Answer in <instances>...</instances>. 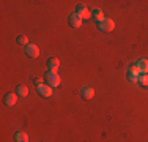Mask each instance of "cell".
<instances>
[{
    "mask_svg": "<svg viewBox=\"0 0 148 142\" xmlns=\"http://www.w3.org/2000/svg\"><path fill=\"white\" fill-rule=\"evenodd\" d=\"M38 92H40V95H41V97H44V98L52 97V87H51V85H47V84L40 85V87H38Z\"/></svg>",
    "mask_w": 148,
    "mask_h": 142,
    "instance_id": "6",
    "label": "cell"
},
{
    "mask_svg": "<svg viewBox=\"0 0 148 142\" xmlns=\"http://www.w3.org/2000/svg\"><path fill=\"white\" fill-rule=\"evenodd\" d=\"M3 99H5V104H6V106H14L17 98H16V95H14V93H6Z\"/></svg>",
    "mask_w": 148,
    "mask_h": 142,
    "instance_id": "9",
    "label": "cell"
},
{
    "mask_svg": "<svg viewBox=\"0 0 148 142\" xmlns=\"http://www.w3.org/2000/svg\"><path fill=\"white\" fill-rule=\"evenodd\" d=\"M16 92H17V95H21V97H27L29 95V88L25 87V85H17V88H16Z\"/></svg>",
    "mask_w": 148,
    "mask_h": 142,
    "instance_id": "12",
    "label": "cell"
},
{
    "mask_svg": "<svg viewBox=\"0 0 148 142\" xmlns=\"http://www.w3.org/2000/svg\"><path fill=\"white\" fill-rule=\"evenodd\" d=\"M129 73H137V74L140 73V70H139V66H137V63L131 65V68H129Z\"/></svg>",
    "mask_w": 148,
    "mask_h": 142,
    "instance_id": "17",
    "label": "cell"
},
{
    "mask_svg": "<svg viewBox=\"0 0 148 142\" xmlns=\"http://www.w3.org/2000/svg\"><path fill=\"white\" fill-rule=\"evenodd\" d=\"M139 82L143 85V87H148V74H142L139 77Z\"/></svg>",
    "mask_w": 148,
    "mask_h": 142,
    "instance_id": "14",
    "label": "cell"
},
{
    "mask_svg": "<svg viewBox=\"0 0 148 142\" xmlns=\"http://www.w3.org/2000/svg\"><path fill=\"white\" fill-rule=\"evenodd\" d=\"M14 139H16V142H29V136L25 133H22V131H17L14 134Z\"/></svg>",
    "mask_w": 148,
    "mask_h": 142,
    "instance_id": "11",
    "label": "cell"
},
{
    "mask_svg": "<svg viewBox=\"0 0 148 142\" xmlns=\"http://www.w3.org/2000/svg\"><path fill=\"white\" fill-rule=\"evenodd\" d=\"M114 27H115L114 21L107 19V17H106L103 22H99V28H101V30H104V32H112V30H114Z\"/></svg>",
    "mask_w": 148,
    "mask_h": 142,
    "instance_id": "5",
    "label": "cell"
},
{
    "mask_svg": "<svg viewBox=\"0 0 148 142\" xmlns=\"http://www.w3.org/2000/svg\"><path fill=\"white\" fill-rule=\"evenodd\" d=\"M76 14L80 17V19H88V17H91V14H90V11H88V8H87V6H84V5H79V6H77Z\"/></svg>",
    "mask_w": 148,
    "mask_h": 142,
    "instance_id": "3",
    "label": "cell"
},
{
    "mask_svg": "<svg viewBox=\"0 0 148 142\" xmlns=\"http://www.w3.org/2000/svg\"><path fill=\"white\" fill-rule=\"evenodd\" d=\"M128 79L131 82H139V74L137 73H128Z\"/></svg>",
    "mask_w": 148,
    "mask_h": 142,
    "instance_id": "15",
    "label": "cell"
},
{
    "mask_svg": "<svg viewBox=\"0 0 148 142\" xmlns=\"http://www.w3.org/2000/svg\"><path fill=\"white\" fill-rule=\"evenodd\" d=\"M33 84L36 85V87H40V85H43V79H40V77H33Z\"/></svg>",
    "mask_w": 148,
    "mask_h": 142,
    "instance_id": "18",
    "label": "cell"
},
{
    "mask_svg": "<svg viewBox=\"0 0 148 142\" xmlns=\"http://www.w3.org/2000/svg\"><path fill=\"white\" fill-rule=\"evenodd\" d=\"M44 79H46V84L51 85V87H58L60 85V76L57 73H54V71H47Z\"/></svg>",
    "mask_w": 148,
    "mask_h": 142,
    "instance_id": "1",
    "label": "cell"
},
{
    "mask_svg": "<svg viewBox=\"0 0 148 142\" xmlns=\"http://www.w3.org/2000/svg\"><path fill=\"white\" fill-rule=\"evenodd\" d=\"M69 26H73L74 28H79L82 26V19H80L77 14H71V16H69Z\"/></svg>",
    "mask_w": 148,
    "mask_h": 142,
    "instance_id": "8",
    "label": "cell"
},
{
    "mask_svg": "<svg viewBox=\"0 0 148 142\" xmlns=\"http://www.w3.org/2000/svg\"><path fill=\"white\" fill-rule=\"evenodd\" d=\"M137 66H139L140 73H143V74H148V60H145V59L139 60V62H137Z\"/></svg>",
    "mask_w": 148,
    "mask_h": 142,
    "instance_id": "10",
    "label": "cell"
},
{
    "mask_svg": "<svg viewBox=\"0 0 148 142\" xmlns=\"http://www.w3.org/2000/svg\"><path fill=\"white\" fill-rule=\"evenodd\" d=\"M80 93H82V97L85 98V99H91L95 97V90L91 87H88V85H85V87L80 90Z\"/></svg>",
    "mask_w": 148,
    "mask_h": 142,
    "instance_id": "7",
    "label": "cell"
},
{
    "mask_svg": "<svg viewBox=\"0 0 148 142\" xmlns=\"http://www.w3.org/2000/svg\"><path fill=\"white\" fill-rule=\"evenodd\" d=\"M47 68H49V71L57 73L58 68H60V60L57 59V57H51V59L47 60Z\"/></svg>",
    "mask_w": 148,
    "mask_h": 142,
    "instance_id": "4",
    "label": "cell"
},
{
    "mask_svg": "<svg viewBox=\"0 0 148 142\" xmlns=\"http://www.w3.org/2000/svg\"><path fill=\"white\" fill-rule=\"evenodd\" d=\"M17 43L22 46H27L29 44V40H27V37H24V35H21V37H17Z\"/></svg>",
    "mask_w": 148,
    "mask_h": 142,
    "instance_id": "16",
    "label": "cell"
},
{
    "mask_svg": "<svg viewBox=\"0 0 148 142\" xmlns=\"http://www.w3.org/2000/svg\"><path fill=\"white\" fill-rule=\"evenodd\" d=\"M93 16H95V19H96V22H103V21L106 19L101 10H95V11H93Z\"/></svg>",
    "mask_w": 148,
    "mask_h": 142,
    "instance_id": "13",
    "label": "cell"
},
{
    "mask_svg": "<svg viewBox=\"0 0 148 142\" xmlns=\"http://www.w3.org/2000/svg\"><path fill=\"white\" fill-rule=\"evenodd\" d=\"M25 54L30 57V59H36L38 55H40V49H38V46L35 44H27L25 46Z\"/></svg>",
    "mask_w": 148,
    "mask_h": 142,
    "instance_id": "2",
    "label": "cell"
}]
</instances>
